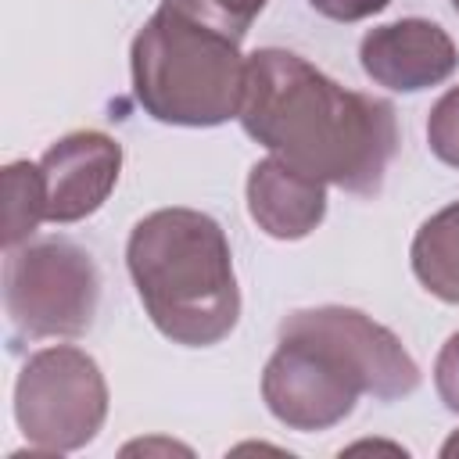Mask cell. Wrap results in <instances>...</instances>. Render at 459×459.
Here are the masks:
<instances>
[{"instance_id":"obj_6","label":"cell","mask_w":459,"mask_h":459,"mask_svg":"<svg viewBox=\"0 0 459 459\" xmlns=\"http://www.w3.org/2000/svg\"><path fill=\"white\" fill-rule=\"evenodd\" d=\"M108 420V380L93 355L50 344L25 359L14 380V423L32 452L86 448Z\"/></svg>"},{"instance_id":"obj_17","label":"cell","mask_w":459,"mask_h":459,"mask_svg":"<svg viewBox=\"0 0 459 459\" xmlns=\"http://www.w3.org/2000/svg\"><path fill=\"white\" fill-rule=\"evenodd\" d=\"M452 7H455V14H459V0H452Z\"/></svg>"},{"instance_id":"obj_9","label":"cell","mask_w":459,"mask_h":459,"mask_svg":"<svg viewBox=\"0 0 459 459\" xmlns=\"http://www.w3.org/2000/svg\"><path fill=\"white\" fill-rule=\"evenodd\" d=\"M247 215L273 240H301L326 215V183L269 154L247 172Z\"/></svg>"},{"instance_id":"obj_16","label":"cell","mask_w":459,"mask_h":459,"mask_svg":"<svg viewBox=\"0 0 459 459\" xmlns=\"http://www.w3.org/2000/svg\"><path fill=\"white\" fill-rule=\"evenodd\" d=\"M441 455H445V459H452V455H459V430H455V434H452V437H448V441L441 445Z\"/></svg>"},{"instance_id":"obj_15","label":"cell","mask_w":459,"mask_h":459,"mask_svg":"<svg viewBox=\"0 0 459 459\" xmlns=\"http://www.w3.org/2000/svg\"><path fill=\"white\" fill-rule=\"evenodd\" d=\"M308 4L316 14H323L330 22H362V18L391 7V0H308Z\"/></svg>"},{"instance_id":"obj_2","label":"cell","mask_w":459,"mask_h":459,"mask_svg":"<svg viewBox=\"0 0 459 459\" xmlns=\"http://www.w3.org/2000/svg\"><path fill=\"white\" fill-rule=\"evenodd\" d=\"M420 387V366L373 316L348 305L298 308L280 323V344L262 369V402L290 430L344 423L359 394L380 402Z\"/></svg>"},{"instance_id":"obj_14","label":"cell","mask_w":459,"mask_h":459,"mask_svg":"<svg viewBox=\"0 0 459 459\" xmlns=\"http://www.w3.org/2000/svg\"><path fill=\"white\" fill-rule=\"evenodd\" d=\"M434 387L448 412L459 416V330L441 344L434 359Z\"/></svg>"},{"instance_id":"obj_5","label":"cell","mask_w":459,"mask_h":459,"mask_svg":"<svg viewBox=\"0 0 459 459\" xmlns=\"http://www.w3.org/2000/svg\"><path fill=\"white\" fill-rule=\"evenodd\" d=\"M100 305V269L68 237L25 240L4 258V308L18 337H79Z\"/></svg>"},{"instance_id":"obj_4","label":"cell","mask_w":459,"mask_h":459,"mask_svg":"<svg viewBox=\"0 0 459 459\" xmlns=\"http://www.w3.org/2000/svg\"><path fill=\"white\" fill-rule=\"evenodd\" d=\"M133 93L165 126L212 129L237 118L247 57L240 39L190 0H161L129 47Z\"/></svg>"},{"instance_id":"obj_1","label":"cell","mask_w":459,"mask_h":459,"mask_svg":"<svg viewBox=\"0 0 459 459\" xmlns=\"http://www.w3.org/2000/svg\"><path fill=\"white\" fill-rule=\"evenodd\" d=\"M244 133L287 165L373 197L398 154V118L391 100L344 90L312 61L283 47L247 54Z\"/></svg>"},{"instance_id":"obj_3","label":"cell","mask_w":459,"mask_h":459,"mask_svg":"<svg viewBox=\"0 0 459 459\" xmlns=\"http://www.w3.org/2000/svg\"><path fill=\"white\" fill-rule=\"evenodd\" d=\"M126 265L147 319L183 348L226 341L240 319V287L222 226L197 208H158L126 240Z\"/></svg>"},{"instance_id":"obj_13","label":"cell","mask_w":459,"mask_h":459,"mask_svg":"<svg viewBox=\"0 0 459 459\" xmlns=\"http://www.w3.org/2000/svg\"><path fill=\"white\" fill-rule=\"evenodd\" d=\"M197 11H204L212 22H219L222 29H230L237 39L247 36L251 22L265 11L269 0H190Z\"/></svg>"},{"instance_id":"obj_7","label":"cell","mask_w":459,"mask_h":459,"mask_svg":"<svg viewBox=\"0 0 459 459\" xmlns=\"http://www.w3.org/2000/svg\"><path fill=\"white\" fill-rule=\"evenodd\" d=\"M122 172V143L100 129H75L54 140L39 158L47 219L57 226L93 215L115 190Z\"/></svg>"},{"instance_id":"obj_8","label":"cell","mask_w":459,"mask_h":459,"mask_svg":"<svg viewBox=\"0 0 459 459\" xmlns=\"http://www.w3.org/2000/svg\"><path fill=\"white\" fill-rule=\"evenodd\" d=\"M359 65L384 90L420 93L445 82L455 72L459 50L437 22L398 18L369 29L359 39Z\"/></svg>"},{"instance_id":"obj_12","label":"cell","mask_w":459,"mask_h":459,"mask_svg":"<svg viewBox=\"0 0 459 459\" xmlns=\"http://www.w3.org/2000/svg\"><path fill=\"white\" fill-rule=\"evenodd\" d=\"M427 143L430 154L452 169H459V86L445 90L427 115Z\"/></svg>"},{"instance_id":"obj_10","label":"cell","mask_w":459,"mask_h":459,"mask_svg":"<svg viewBox=\"0 0 459 459\" xmlns=\"http://www.w3.org/2000/svg\"><path fill=\"white\" fill-rule=\"evenodd\" d=\"M412 276L445 305H459V201L445 204L412 237Z\"/></svg>"},{"instance_id":"obj_11","label":"cell","mask_w":459,"mask_h":459,"mask_svg":"<svg viewBox=\"0 0 459 459\" xmlns=\"http://www.w3.org/2000/svg\"><path fill=\"white\" fill-rule=\"evenodd\" d=\"M47 219V194L39 161H11L4 169V247L32 240L36 226Z\"/></svg>"}]
</instances>
